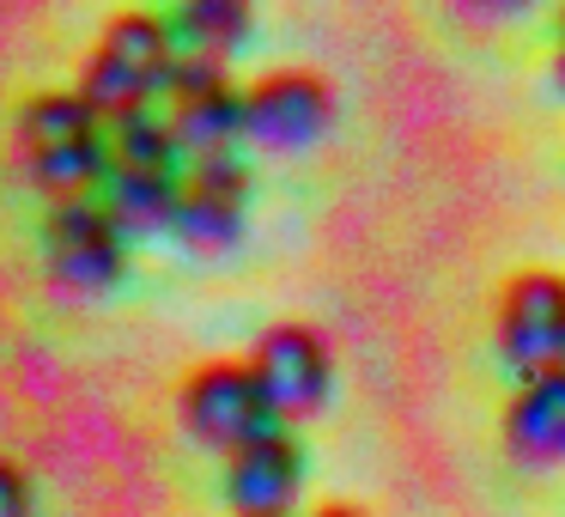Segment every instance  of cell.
Segmentation results:
<instances>
[{
	"instance_id": "obj_1",
	"label": "cell",
	"mask_w": 565,
	"mask_h": 517,
	"mask_svg": "<svg viewBox=\"0 0 565 517\" xmlns=\"http://www.w3.org/2000/svg\"><path fill=\"white\" fill-rule=\"evenodd\" d=\"M177 31L164 13H147V7H128V13H110L92 43V55L79 62V98L116 123V116L152 110L164 98V80L177 67Z\"/></svg>"
},
{
	"instance_id": "obj_2",
	"label": "cell",
	"mask_w": 565,
	"mask_h": 517,
	"mask_svg": "<svg viewBox=\"0 0 565 517\" xmlns=\"http://www.w3.org/2000/svg\"><path fill=\"white\" fill-rule=\"evenodd\" d=\"M177 420H183L189 439L220 456H237L244 444L268 439L280 426L256 371H249V359H207V366H195L183 378V390H177Z\"/></svg>"
},
{
	"instance_id": "obj_3",
	"label": "cell",
	"mask_w": 565,
	"mask_h": 517,
	"mask_svg": "<svg viewBox=\"0 0 565 517\" xmlns=\"http://www.w3.org/2000/svg\"><path fill=\"white\" fill-rule=\"evenodd\" d=\"M492 347L516 383L565 371V274L516 268L492 305Z\"/></svg>"
},
{
	"instance_id": "obj_4",
	"label": "cell",
	"mask_w": 565,
	"mask_h": 517,
	"mask_svg": "<svg viewBox=\"0 0 565 517\" xmlns=\"http://www.w3.org/2000/svg\"><path fill=\"white\" fill-rule=\"evenodd\" d=\"M244 359H249V371H256V383H262V395H268L280 426H305V420H317L322 408H329L334 354H329V341H322V329L280 317L249 341Z\"/></svg>"
},
{
	"instance_id": "obj_5",
	"label": "cell",
	"mask_w": 565,
	"mask_h": 517,
	"mask_svg": "<svg viewBox=\"0 0 565 517\" xmlns=\"http://www.w3.org/2000/svg\"><path fill=\"white\" fill-rule=\"evenodd\" d=\"M43 274L62 298H104L128 274V238L98 201H62L43 213Z\"/></svg>"
},
{
	"instance_id": "obj_6",
	"label": "cell",
	"mask_w": 565,
	"mask_h": 517,
	"mask_svg": "<svg viewBox=\"0 0 565 517\" xmlns=\"http://www.w3.org/2000/svg\"><path fill=\"white\" fill-rule=\"evenodd\" d=\"M334 86L317 67H274L244 86V140L262 152H305L334 128Z\"/></svg>"
},
{
	"instance_id": "obj_7",
	"label": "cell",
	"mask_w": 565,
	"mask_h": 517,
	"mask_svg": "<svg viewBox=\"0 0 565 517\" xmlns=\"http://www.w3.org/2000/svg\"><path fill=\"white\" fill-rule=\"evenodd\" d=\"M249 220V165L237 159H201L183 165V189H177V220L171 238L189 256H225L244 244Z\"/></svg>"
},
{
	"instance_id": "obj_8",
	"label": "cell",
	"mask_w": 565,
	"mask_h": 517,
	"mask_svg": "<svg viewBox=\"0 0 565 517\" xmlns=\"http://www.w3.org/2000/svg\"><path fill=\"white\" fill-rule=\"evenodd\" d=\"M310 475V451L292 426H274L268 439L225 456V505L237 517H292Z\"/></svg>"
},
{
	"instance_id": "obj_9",
	"label": "cell",
	"mask_w": 565,
	"mask_h": 517,
	"mask_svg": "<svg viewBox=\"0 0 565 517\" xmlns=\"http://www.w3.org/2000/svg\"><path fill=\"white\" fill-rule=\"evenodd\" d=\"M499 444L529 475H547L565 463V371H541V378L516 383L499 414Z\"/></svg>"
},
{
	"instance_id": "obj_10",
	"label": "cell",
	"mask_w": 565,
	"mask_h": 517,
	"mask_svg": "<svg viewBox=\"0 0 565 517\" xmlns=\"http://www.w3.org/2000/svg\"><path fill=\"white\" fill-rule=\"evenodd\" d=\"M164 116H171V135H177L183 165L232 159V147L244 140V86L225 80V86L195 92V98H183V104H164Z\"/></svg>"
},
{
	"instance_id": "obj_11",
	"label": "cell",
	"mask_w": 565,
	"mask_h": 517,
	"mask_svg": "<svg viewBox=\"0 0 565 517\" xmlns=\"http://www.w3.org/2000/svg\"><path fill=\"white\" fill-rule=\"evenodd\" d=\"M177 189H183V171L110 165V177H104V189H98V208L116 220V232H122V238H152V232H171Z\"/></svg>"
},
{
	"instance_id": "obj_12",
	"label": "cell",
	"mask_w": 565,
	"mask_h": 517,
	"mask_svg": "<svg viewBox=\"0 0 565 517\" xmlns=\"http://www.w3.org/2000/svg\"><path fill=\"white\" fill-rule=\"evenodd\" d=\"M171 31H177V50L225 62L232 50H244L256 38V7H244V0H189V7H177Z\"/></svg>"
},
{
	"instance_id": "obj_13",
	"label": "cell",
	"mask_w": 565,
	"mask_h": 517,
	"mask_svg": "<svg viewBox=\"0 0 565 517\" xmlns=\"http://www.w3.org/2000/svg\"><path fill=\"white\" fill-rule=\"evenodd\" d=\"M104 116L79 98L74 86H55V92H38V98L19 110V135L13 147L19 152H38V147H62V140H79V135H98Z\"/></svg>"
},
{
	"instance_id": "obj_14",
	"label": "cell",
	"mask_w": 565,
	"mask_h": 517,
	"mask_svg": "<svg viewBox=\"0 0 565 517\" xmlns=\"http://www.w3.org/2000/svg\"><path fill=\"white\" fill-rule=\"evenodd\" d=\"M110 135V159L116 165H140V171H177V135H171V116L164 110H135V116H116L104 123Z\"/></svg>"
},
{
	"instance_id": "obj_15",
	"label": "cell",
	"mask_w": 565,
	"mask_h": 517,
	"mask_svg": "<svg viewBox=\"0 0 565 517\" xmlns=\"http://www.w3.org/2000/svg\"><path fill=\"white\" fill-rule=\"evenodd\" d=\"M225 62H213V55H177V67H171V80H164V104H183V98H195V92H213V86H225Z\"/></svg>"
},
{
	"instance_id": "obj_16",
	"label": "cell",
	"mask_w": 565,
	"mask_h": 517,
	"mask_svg": "<svg viewBox=\"0 0 565 517\" xmlns=\"http://www.w3.org/2000/svg\"><path fill=\"white\" fill-rule=\"evenodd\" d=\"M0 517H38V487L13 456H0Z\"/></svg>"
},
{
	"instance_id": "obj_17",
	"label": "cell",
	"mask_w": 565,
	"mask_h": 517,
	"mask_svg": "<svg viewBox=\"0 0 565 517\" xmlns=\"http://www.w3.org/2000/svg\"><path fill=\"white\" fill-rule=\"evenodd\" d=\"M305 517H371V511H359L353 499H322L317 511H305Z\"/></svg>"
},
{
	"instance_id": "obj_18",
	"label": "cell",
	"mask_w": 565,
	"mask_h": 517,
	"mask_svg": "<svg viewBox=\"0 0 565 517\" xmlns=\"http://www.w3.org/2000/svg\"><path fill=\"white\" fill-rule=\"evenodd\" d=\"M553 92L565 98V38H559V50H553Z\"/></svg>"
},
{
	"instance_id": "obj_19",
	"label": "cell",
	"mask_w": 565,
	"mask_h": 517,
	"mask_svg": "<svg viewBox=\"0 0 565 517\" xmlns=\"http://www.w3.org/2000/svg\"><path fill=\"white\" fill-rule=\"evenodd\" d=\"M559 38H565V7H559Z\"/></svg>"
}]
</instances>
